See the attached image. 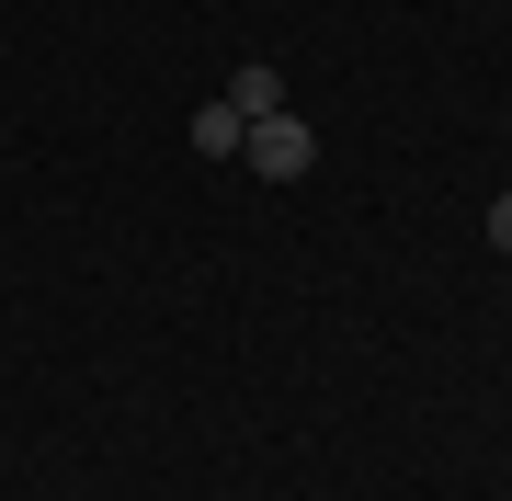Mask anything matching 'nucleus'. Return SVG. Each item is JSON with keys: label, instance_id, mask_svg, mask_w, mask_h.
<instances>
[{"label": "nucleus", "instance_id": "1", "mask_svg": "<svg viewBox=\"0 0 512 501\" xmlns=\"http://www.w3.org/2000/svg\"><path fill=\"white\" fill-rule=\"evenodd\" d=\"M239 160H251L262 183H308V171H319V137H308V114H262V126L239 137Z\"/></svg>", "mask_w": 512, "mask_h": 501}, {"label": "nucleus", "instance_id": "2", "mask_svg": "<svg viewBox=\"0 0 512 501\" xmlns=\"http://www.w3.org/2000/svg\"><path fill=\"white\" fill-rule=\"evenodd\" d=\"M217 103L239 114V126H262V114H285V80H274V69L251 57V69H228V92H217Z\"/></svg>", "mask_w": 512, "mask_h": 501}, {"label": "nucleus", "instance_id": "3", "mask_svg": "<svg viewBox=\"0 0 512 501\" xmlns=\"http://www.w3.org/2000/svg\"><path fill=\"white\" fill-rule=\"evenodd\" d=\"M239 137H251V126H239L228 103H205V114H194V149H205V160H239Z\"/></svg>", "mask_w": 512, "mask_h": 501}, {"label": "nucleus", "instance_id": "4", "mask_svg": "<svg viewBox=\"0 0 512 501\" xmlns=\"http://www.w3.org/2000/svg\"><path fill=\"white\" fill-rule=\"evenodd\" d=\"M490 251H512V194H501V205H490Z\"/></svg>", "mask_w": 512, "mask_h": 501}]
</instances>
